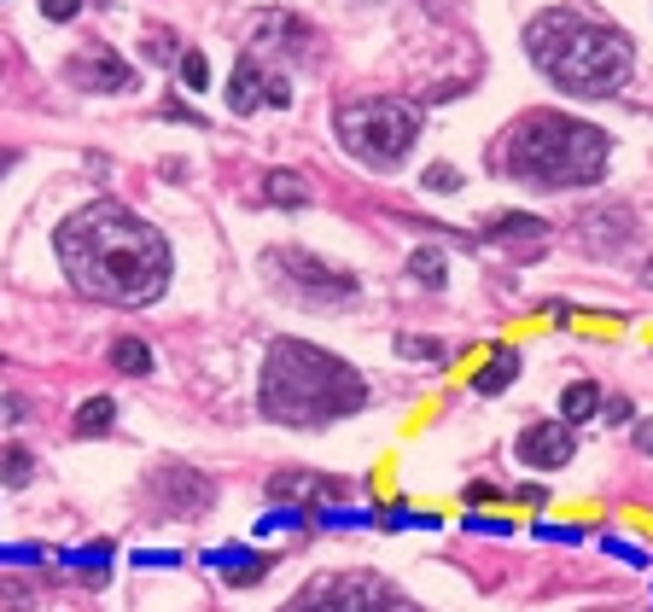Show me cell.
Instances as JSON below:
<instances>
[{
	"instance_id": "cell-8",
	"label": "cell",
	"mask_w": 653,
	"mask_h": 612,
	"mask_svg": "<svg viewBox=\"0 0 653 612\" xmlns=\"http://www.w3.org/2000/svg\"><path fill=\"white\" fill-rule=\"evenodd\" d=\"M228 106L245 117L257 106H292V88H286V76H269L263 71V53H245L234 76H228Z\"/></svg>"
},
{
	"instance_id": "cell-9",
	"label": "cell",
	"mask_w": 653,
	"mask_h": 612,
	"mask_svg": "<svg viewBox=\"0 0 653 612\" xmlns=\"http://www.w3.org/2000/svg\"><path fill=\"white\" fill-rule=\"evenodd\" d=\"M71 82L76 88H94V94H122V88H135V71L111 47H82L71 58Z\"/></svg>"
},
{
	"instance_id": "cell-23",
	"label": "cell",
	"mask_w": 653,
	"mask_h": 612,
	"mask_svg": "<svg viewBox=\"0 0 653 612\" xmlns=\"http://www.w3.org/2000/svg\"><path fill=\"white\" fill-rule=\"evenodd\" d=\"M420 181H426V187H432V193H456V187H461V175L449 170V163H432V170H426Z\"/></svg>"
},
{
	"instance_id": "cell-1",
	"label": "cell",
	"mask_w": 653,
	"mask_h": 612,
	"mask_svg": "<svg viewBox=\"0 0 653 612\" xmlns=\"http://www.w3.org/2000/svg\"><path fill=\"white\" fill-rule=\"evenodd\" d=\"M58 262H65L76 292L122 303V310L152 303L170 286V245L158 239L152 222H140L111 198L82 204L76 216L58 222Z\"/></svg>"
},
{
	"instance_id": "cell-25",
	"label": "cell",
	"mask_w": 653,
	"mask_h": 612,
	"mask_svg": "<svg viewBox=\"0 0 653 612\" xmlns=\"http://www.w3.org/2000/svg\"><path fill=\"white\" fill-rule=\"evenodd\" d=\"M397 351H403V356H426V362H432V356H443V351H438L432 339H408V333L397 339Z\"/></svg>"
},
{
	"instance_id": "cell-27",
	"label": "cell",
	"mask_w": 653,
	"mask_h": 612,
	"mask_svg": "<svg viewBox=\"0 0 653 612\" xmlns=\"http://www.w3.org/2000/svg\"><path fill=\"white\" fill-rule=\"evenodd\" d=\"M636 449H642V455H653V420L636 426Z\"/></svg>"
},
{
	"instance_id": "cell-3",
	"label": "cell",
	"mask_w": 653,
	"mask_h": 612,
	"mask_svg": "<svg viewBox=\"0 0 653 612\" xmlns=\"http://www.w3.org/2000/svg\"><path fill=\"white\" fill-rule=\"evenodd\" d=\"M525 53L555 88L578 94V99H596V94H612L630 71V41L607 24H589L578 12H543L531 18L525 30Z\"/></svg>"
},
{
	"instance_id": "cell-10",
	"label": "cell",
	"mask_w": 653,
	"mask_h": 612,
	"mask_svg": "<svg viewBox=\"0 0 653 612\" xmlns=\"http://www.w3.org/2000/svg\"><path fill=\"white\" fill-rule=\"evenodd\" d=\"M158 507L163 514H199V507H211V484L199 473L170 466V473H158Z\"/></svg>"
},
{
	"instance_id": "cell-22",
	"label": "cell",
	"mask_w": 653,
	"mask_h": 612,
	"mask_svg": "<svg viewBox=\"0 0 653 612\" xmlns=\"http://www.w3.org/2000/svg\"><path fill=\"white\" fill-rule=\"evenodd\" d=\"M181 82H188V88H193V94L204 88V82H211V65H204V53H193V47H188V53H181Z\"/></svg>"
},
{
	"instance_id": "cell-5",
	"label": "cell",
	"mask_w": 653,
	"mask_h": 612,
	"mask_svg": "<svg viewBox=\"0 0 653 612\" xmlns=\"http://www.w3.org/2000/svg\"><path fill=\"white\" fill-rule=\"evenodd\" d=\"M339 140L351 147V158L374 163V170H397L408 147L420 140V111L403 106V99H344Z\"/></svg>"
},
{
	"instance_id": "cell-4",
	"label": "cell",
	"mask_w": 653,
	"mask_h": 612,
	"mask_svg": "<svg viewBox=\"0 0 653 612\" xmlns=\"http://www.w3.org/2000/svg\"><path fill=\"white\" fill-rule=\"evenodd\" d=\"M502 170L537 187H589L607 175V135L596 122L560 117V111H531L514 122L502 152Z\"/></svg>"
},
{
	"instance_id": "cell-19",
	"label": "cell",
	"mask_w": 653,
	"mask_h": 612,
	"mask_svg": "<svg viewBox=\"0 0 653 612\" xmlns=\"http://www.w3.org/2000/svg\"><path fill=\"white\" fill-rule=\"evenodd\" d=\"M408 275L426 280V286H443V251H432V245H420L415 257H408Z\"/></svg>"
},
{
	"instance_id": "cell-20",
	"label": "cell",
	"mask_w": 653,
	"mask_h": 612,
	"mask_svg": "<svg viewBox=\"0 0 653 612\" xmlns=\"http://www.w3.org/2000/svg\"><path fill=\"white\" fill-rule=\"evenodd\" d=\"M514 234H525V239H537V234H548L537 216H502V222H490V239H514Z\"/></svg>"
},
{
	"instance_id": "cell-15",
	"label": "cell",
	"mask_w": 653,
	"mask_h": 612,
	"mask_svg": "<svg viewBox=\"0 0 653 612\" xmlns=\"http://www.w3.org/2000/svg\"><path fill=\"white\" fill-rule=\"evenodd\" d=\"M111 367L117 374H152V351L140 339H117L111 344Z\"/></svg>"
},
{
	"instance_id": "cell-14",
	"label": "cell",
	"mask_w": 653,
	"mask_h": 612,
	"mask_svg": "<svg viewBox=\"0 0 653 612\" xmlns=\"http://www.w3.org/2000/svg\"><path fill=\"white\" fill-rule=\"evenodd\" d=\"M596 408H601V391H596L589 379L566 385V397H560V420H566V426H584L589 415H596Z\"/></svg>"
},
{
	"instance_id": "cell-24",
	"label": "cell",
	"mask_w": 653,
	"mask_h": 612,
	"mask_svg": "<svg viewBox=\"0 0 653 612\" xmlns=\"http://www.w3.org/2000/svg\"><path fill=\"white\" fill-rule=\"evenodd\" d=\"M82 12V0H41V18H53V24H71Z\"/></svg>"
},
{
	"instance_id": "cell-13",
	"label": "cell",
	"mask_w": 653,
	"mask_h": 612,
	"mask_svg": "<svg viewBox=\"0 0 653 612\" xmlns=\"http://www.w3.org/2000/svg\"><path fill=\"white\" fill-rule=\"evenodd\" d=\"M520 374V356L514 351H507V344H502V351H490V362L479 367V397H496V391H507V379H514Z\"/></svg>"
},
{
	"instance_id": "cell-11",
	"label": "cell",
	"mask_w": 653,
	"mask_h": 612,
	"mask_svg": "<svg viewBox=\"0 0 653 612\" xmlns=\"http://www.w3.org/2000/svg\"><path fill=\"white\" fill-rule=\"evenodd\" d=\"M520 461L525 466H566L571 461V432L566 426H525L520 432Z\"/></svg>"
},
{
	"instance_id": "cell-12",
	"label": "cell",
	"mask_w": 653,
	"mask_h": 612,
	"mask_svg": "<svg viewBox=\"0 0 653 612\" xmlns=\"http://www.w3.org/2000/svg\"><path fill=\"white\" fill-rule=\"evenodd\" d=\"M269 490H275V502H321V496H339V484L321 479V473H280Z\"/></svg>"
},
{
	"instance_id": "cell-2",
	"label": "cell",
	"mask_w": 653,
	"mask_h": 612,
	"mask_svg": "<svg viewBox=\"0 0 653 612\" xmlns=\"http://www.w3.org/2000/svg\"><path fill=\"white\" fill-rule=\"evenodd\" d=\"M263 415L280 426H298V432H315V426H333L344 415H356L367 402V385L351 362L315 351L303 339H280L263 356Z\"/></svg>"
},
{
	"instance_id": "cell-17",
	"label": "cell",
	"mask_w": 653,
	"mask_h": 612,
	"mask_svg": "<svg viewBox=\"0 0 653 612\" xmlns=\"http://www.w3.org/2000/svg\"><path fill=\"white\" fill-rule=\"evenodd\" d=\"M263 193H269L275 204H310V187H303V175H292V170H275L269 181H263Z\"/></svg>"
},
{
	"instance_id": "cell-7",
	"label": "cell",
	"mask_w": 653,
	"mask_h": 612,
	"mask_svg": "<svg viewBox=\"0 0 653 612\" xmlns=\"http://www.w3.org/2000/svg\"><path fill=\"white\" fill-rule=\"evenodd\" d=\"M263 269H269L280 286H292L298 298H310V303H344V298H356V275H344V269H326L321 257L310 251H269L263 257Z\"/></svg>"
},
{
	"instance_id": "cell-28",
	"label": "cell",
	"mask_w": 653,
	"mask_h": 612,
	"mask_svg": "<svg viewBox=\"0 0 653 612\" xmlns=\"http://www.w3.org/2000/svg\"><path fill=\"white\" fill-rule=\"evenodd\" d=\"M7 163H12V158H7V152H0V170H7Z\"/></svg>"
},
{
	"instance_id": "cell-18",
	"label": "cell",
	"mask_w": 653,
	"mask_h": 612,
	"mask_svg": "<svg viewBox=\"0 0 653 612\" xmlns=\"http://www.w3.org/2000/svg\"><path fill=\"white\" fill-rule=\"evenodd\" d=\"M216 566H222V578H228V583H257V578H263V560L245 555V548H234V555H216Z\"/></svg>"
},
{
	"instance_id": "cell-21",
	"label": "cell",
	"mask_w": 653,
	"mask_h": 612,
	"mask_svg": "<svg viewBox=\"0 0 653 612\" xmlns=\"http://www.w3.org/2000/svg\"><path fill=\"white\" fill-rule=\"evenodd\" d=\"M0 479H7L12 490L30 484V449H7V455H0Z\"/></svg>"
},
{
	"instance_id": "cell-26",
	"label": "cell",
	"mask_w": 653,
	"mask_h": 612,
	"mask_svg": "<svg viewBox=\"0 0 653 612\" xmlns=\"http://www.w3.org/2000/svg\"><path fill=\"white\" fill-rule=\"evenodd\" d=\"M0 595H7V606H30V589H24V583H7Z\"/></svg>"
},
{
	"instance_id": "cell-16",
	"label": "cell",
	"mask_w": 653,
	"mask_h": 612,
	"mask_svg": "<svg viewBox=\"0 0 653 612\" xmlns=\"http://www.w3.org/2000/svg\"><path fill=\"white\" fill-rule=\"evenodd\" d=\"M111 415H117V408H111V397H94V402H82V408H76V432H82V438H99V432H111Z\"/></svg>"
},
{
	"instance_id": "cell-6",
	"label": "cell",
	"mask_w": 653,
	"mask_h": 612,
	"mask_svg": "<svg viewBox=\"0 0 653 612\" xmlns=\"http://www.w3.org/2000/svg\"><path fill=\"white\" fill-rule=\"evenodd\" d=\"M286 612H415L385 578H351V571H339V578H315L310 589H298V601Z\"/></svg>"
}]
</instances>
